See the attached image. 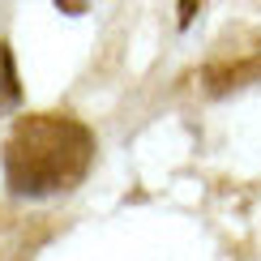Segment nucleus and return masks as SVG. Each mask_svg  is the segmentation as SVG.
Segmentation results:
<instances>
[{
    "label": "nucleus",
    "mask_w": 261,
    "mask_h": 261,
    "mask_svg": "<svg viewBox=\"0 0 261 261\" xmlns=\"http://www.w3.org/2000/svg\"><path fill=\"white\" fill-rule=\"evenodd\" d=\"M94 159L90 128L73 116L39 112L21 116L5 146V180L13 193L26 197H47V193L73 189Z\"/></svg>",
    "instance_id": "nucleus-1"
},
{
    "label": "nucleus",
    "mask_w": 261,
    "mask_h": 261,
    "mask_svg": "<svg viewBox=\"0 0 261 261\" xmlns=\"http://www.w3.org/2000/svg\"><path fill=\"white\" fill-rule=\"evenodd\" d=\"M201 77H205L210 90H227V86H240V82H248V77H261V35L248 39V47L223 39Z\"/></svg>",
    "instance_id": "nucleus-2"
},
{
    "label": "nucleus",
    "mask_w": 261,
    "mask_h": 261,
    "mask_svg": "<svg viewBox=\"0 0 261 261\" xmlns=\"http://www.w3.org/2000/svg\"><path fill=\"white\" fill-rule=\"evenodd\" d=\"M0 99H5V103L17 99V73H13V56H9V47H0Z\"/></svg>",
    "instance_id": "nucleus-3"
}]
</instances>
